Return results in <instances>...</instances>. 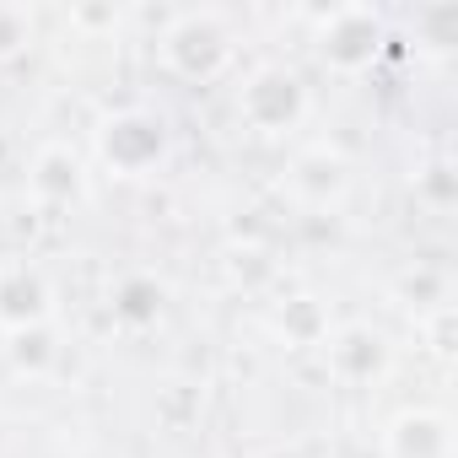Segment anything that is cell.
<instances>
[{"label":"cell","mask_w":458,"mask_h":458,"mask_svg":"<svg viewBox=\"0 0 458 458\" xmlns=\"http://www.w3.org/2000/svg\"><path fill=\"white\" fill-rule=\"evenodd\" d=\"M394 44V28L377 6H329L313 17V55L329 76H367Z\"/></svg>","instance_id":"obj_5"},{"label":"cell","mask_w":458,"mask_h":458,"mask_svg":"<svg viewBox=\"0 0 458 458\" xmlns=\"http://www.w3.org/2000/svg\"><path fill=\"white\" fill-rule=\"evenodd\" d=\"M377 458H453V415L442 404H404L377 426Z\"/></svg>","instance_id":"obj_9"},{"label":"cell","mask_w":458,"mask_h":458,"mask_svg":"<svg viewBox=\"0 0 458 458\" xmlns=\"http://www.w3.org/2000/svg\"><path fill=\"white\" fill-rule=\"evenodd\" d=\"M157 65L183 87H216L238 65V28L216 6L173 12L157 33Z\"/></svg>","instance_id":"obj_1"},{"label":"cell","mask_w":458,"mask_h":458,"mask_svg":"<svg viewBox=\"0 0 458 458\" xmlns=\"http://www.w3.org/2000/svg\"><path fill=\"white\" fill-rule=\"evenodd\" d=\"M92 162L119 178V183H140V178H157L167 162H173V130L157 108H108L98 124H92Z\"/></svg>","instance_id":"obj_3"},{"label":"cell","mask_w":458,"mask_h":458,"mask_svg":"<svg viewBox=\"0 0 458 458\" xmlns=\"http://www.w3.org/2000/svg\"><path fill=\"white\" fill-rule=\"evenodd\" d=\"M324 372L340 383V388H377L388 372H394V335L377 329L372 318H340L329 335H324Z\"/></svg>","instance_id":"obj_6"},{"label":"cell","mask_w":458,"mask_h":458,"mask_svg":"<svg viewBox=\"0 0 458 458\" xmlns=\"http://www.w3.org/2000/svg\"><path fill=\"white\" fill-rule=\"evenodd\" d=\"M415 33L431 55H447L458 44V6H420L415 12Z\"/></svg>","instance_id":"obj_14"},{"label":"cell","mask_w":458,"mask_h":458,"mask_svg":"<svg viewBox=\"0 0 458 458\" xmlns=\"http://www.w3.org/2000/svg\"><path fill=\"white\" fill-rule=\"evenodd\" d=\"M233 114L254 140H297L313 119V87L292 60H265L243 71L233 92Z\"/></svg>","instance_id":"obj_2"},{"label":"cell","mask_w":458,"mask_h":458,"mask_svg":"<svg viewBox=\"0 0 458 458\" xmlns=\"http://www.w3.org/2000/svg\"><path fill=\"white\" fill-rule=\"evenodd\" d=\"M108 313H114V324L130 329V335L157 329L162 313H167V286H162L151 270H130V276L114 281V292H108Z\"/></svg>","instance_id":"obj_10"},{"label":"cell","mask_w":458,"mask_h":458,"mask_svg":"<svg viewBox=\"0 0 458 458\" xmlns=\"http://www.w3.org/2000/svg\"><path fill=\"white\" fill-rule=\"evenodd\" d=\"M38 49V12L17 6V0H0V71L22 65Z\"/></svg>","instance_id":"obj_12"},{"label":"cell","mask_w":458,"mask_h":458,"mask_svg":"<svg viewBox=\"0 0 458 458\" xmlns=\"http://www.w3.org/2000/svg\"><path fill=\"white\" fill-rule=\"evenodd\" d=\"M28 194L38 210H76L92 194V167L71 140H44L28 157Z\"/></svg>","instance_id":"obj_7"},{"label":"cell","mask_w":458,"mask_h":458,"mask_svg":"<svg viewBox=\"0 0 458 458\" xmlns=\"http://www.w3.org/2000/svg\"><path fill=\"white\" fill-rule=\"evenodd\" d=\"M55 318H60V292L38 265H28V259L0 265V335L44 329Z\"/></svg>","instance_id":"obj_8"},{"label":"cell","mask_w":458,"mask_h":458,"mask_svg":"<svg viewBox=\"0 0 458 458\" xmlns=\"http://www.w3.org/2000/svg\"><path fill=\"white\" fill-rule=\"evenodd\" d=\"M6 361H12V372H22V377H44V372L60 361V335H55V324L6 335Z\"/></svg>","instance_id":"obj_13"},{"label":"cell","mask_w":458,"mask_h":458,"mask_svg":"<svg viewBox=\"0 0 458 458\" xmlns=\"http://www.w3.org/2000/svg\"><path fill=\"white\" fill-rule=\"evenodd\" d=\"M356 194V162L340 140H302L281 167V199L308 216H340Z\"/></svg>","instance_id":"obj_4"},{"label":"cell","mask_w":458,"mask_h":458,"mask_svg":"<svg viewBox=\"0 0 458 458\" xmlns=\"http://www.w3.org/2000/svg\"><path fill=\"white\" fill-rule=\"evenodd\" d=\"M270 329H276V340H281L286 351H318V345H324V335L335 329V318H329L324 297L297 292V297H286V302L270 313Z\"/></svg>","instance_id":"obj_11"}]
</instances>
